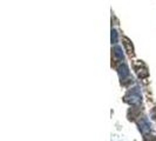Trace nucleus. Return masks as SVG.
<instances>
[{
    "label": "nucleus",
    "instance_id": "7ed1b4c3",
    "mask_svg": "<svg viewBox=\"0 0 156 141\" xmlns=\"http://www.w3.org/2000/svg\"><path fill=\"white\" fill-rule=\"evenodd\" d=\"M139 127H140V131L143 133V135H147V133L150 132V124L147 119L142 118L140 121H139Z\"/></svg>",
    "mask_w": 156,
    "mask_h": 141
},
{
    "label": "nucleus",
    "instance_id": "20e7f679",
    "mask_svg": "<svg viewBox=\"0 0 156 141\" xmlns=\"http://www.w3.org/2000/svg\"><path fill=\"white\" fill-rule=\"evenodd\" d=\"M119 77L121 79V81H125V79L128 78V75H129V70H128V66L126 65V63H122V65H120L119 66Z\"/></svg>",
    "mask_w": 156,
    "mask_h": 141
},
{
    "label": "nucleus",
    "instance_id": "6e6552de",
    "mask_svg": "<svg viewBox=\"0 0 156 141\" xmlns=\"http://www.w3.org/2000/svg\"><path fill=\"white\" fill-rule=\"evenodd\" d=\"M151 117H153V119H154V120H156V107L151 110Z\"/></svg>",
    "mask_w": 156,
    "mask_h": 141
},
{
    "label": "nucleus",
    "instance_id": "423d86ee",
    "mask_svg": "<svg viewBox=\"0 0 156 141\" xmlns=\"http://www.w3.org/2000/svg\"><path fill=\"white\" fill-rule=\"evenodd\" d=\"M113 52H114V55L116 56L117 60H122L123 61V59H125V55L122 53V48L119 46H115L114 47V49H113Z\"/></svg>",
    "mask_w": 156,
    "mask_h": 141
},
{
    "label": "nucleus",
    "instance_id": "0eeeda50",
    "mask_svg": "<svg viewBox=\"0 0 156 141\" xmlns=\"http://www.w3.org/2000/svg\"><path fill=\"white\" fill-rule=\"evenodd\" d=\"M110 39H112V44H116L117 42V33L115 30H112V35H110Z\"/></svg>",
    "mask_w": 156,
    "mask_h": 141
},
{
    "label": "nucleus",
    "instance_id": "f257e3e1",
    "mask_svg": "<svg viewBox=\"0 0 156 141\" xmlns=\"http://www.w3.org/2000/svg\"><path fill=\"white\" fill-rule=\"evenodd\" d=\"M142 96L137 87H135L133 89H130L128 93L125 95V101L130 103V105H140Z\"/></svg>",
    "mask_w": 156,
    "mask_h": 141
},
{
    "label": "nucleus",
    "instance_id": "f03ea898",
    "mask_svg": "<svg viewBox=\"0 0 156 141\" xmlns=\"http://www.w3.org/2000/svg\"><path fill=\"white\" fill-rule=\"evenodd\" d=\"M134 68L136 70V74H137L139 78L144 79L149 75L148 70H147L146 65L142 63V61H136V63H134Z\"/></svg>",
    "mask_w": 156,
    "mask_h": 141
},
{
    "label": "nucleus",
    "instance_id": "39448f33",
    "mask_svg": "<svg viewBox=\"0 0 156 141\" xmlns=\"http://www.w3.org/2000/svg\"><path fill=\"white\" fill-rule=\"evenodd\" d=\"M122 41H123V46H125V48H126V52L130 55V56L134 55V47H133L132 41L128 39L127 37H123V38H122Z\"/></svg>",
    "mask_w": 156,
    "mask_h": 141
}]
</instances>
